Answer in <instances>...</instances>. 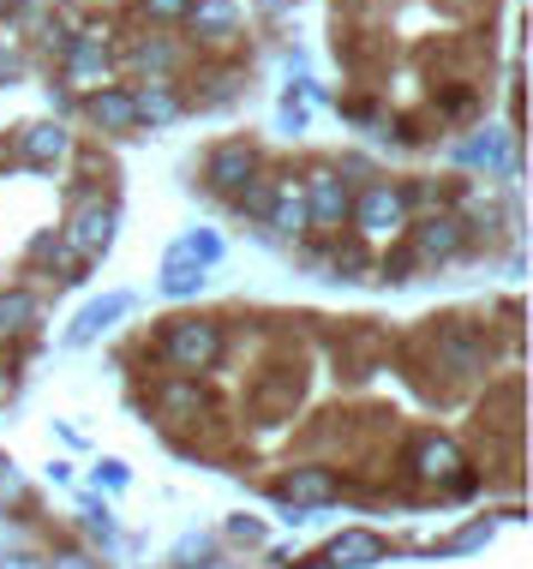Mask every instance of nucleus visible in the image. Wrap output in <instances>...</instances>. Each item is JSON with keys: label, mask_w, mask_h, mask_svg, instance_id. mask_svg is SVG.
<instances>
[{"label": "nucleus", "mask_w": 533, "mask_h": 569, "mask_svg": "<svg viewBox=\"0 0 533 569\" xmlns=\"http://www.w3.org/2000/svg\"><path fill=\"white\" fill-rule=\"evenodd\" d=\"M162 353L180 366V372H204V366H217L222 353V336L217 325H198V318H180V325L162 336Z\"/></svg>", "instance_id": "obj_1"}, {"label": "nucleus", "mask_w": 533, "mask_h": 569, "mask_svg": "<svg viewBox=\"0 0 533 569\" xmlns=\"http://www.w3.org/2000/svg\"><path fill=\"white\" fill-rule=\"evenodd\" d=\"M109 240H114V210H109V204H79V210H72L67 252H79V258H97Z\"/></svg>", "instance_id": "obj_2"}, {"label": "nucleus", "mask_w": 533, "mask_h": 569, "mask_svg": "<svg viewBox=\"0 0 533 569\" xmlns=\"http://www.w3.org/2000/svg\"><path fill=\"white\" fill-rule=\"evenodd\" d=\"M348 210L360 217L365 234H395L402 217H408V198L395 192V187H365V198H360V204H348Z\"/></svg>", "instance_id": "obj_3"}, {"label": "nucleus", "mask_w": 533, "mask_h": 569, "mask_svg": "<svg viewBox=\"0 0 533 569\" xmlns=\"http://www.w3.org/2000/svg\"><path fill=\"white\" fill-rule=\"evenodd\" d=\"M252 168H258V157L247 144H222L217 157H210V187H217V192H247L252 187Z\"/></svg>", "instance_id": "obj_4"}, {"label": "nucleus", "mask_w": 533, "mask_h": 569, "mask_svg": "<svg viewBox=\"0 0 533 569\" xmlns=\"http://www.w3.org/2000/svg\"><path fill=\"white\" fill-rule=\"evenodd\" d=\"M187 19H192L198 37L228 42V37H234V24H240V7H234V0H187Z\"/></svg>", "instance_id": "obj_5"}, {"label": "nucleus", "mask_w": 533, "mask_h": 569, "mask_svg": "<svg viewBox=\"0 0 533 569\" xmlns=\"http://www.w3.org/2000/svg\"><path fill=\"white\" fill-rule=\"evenodd\" d=\"M306 217H312V222H342V217H348V187H342V174H312V180H306Z\"/></svg>", "instance_id": "obj_6"}, {"label": "nucleus", "mask_w": 533, "mask_h": 569, "mask_svg": "<svg viewBox=\"0 0 533 569\" xmlns=\"http://www.w3.org/2000/svg\"><path fill=\"white\" fill-rule=\"evenodd\" d=\"M67 72H72V84H84V90H109V54H102V42H67Z\"/></svg>", "instance_id": "obj_7"}, {"label": "nucleus", "mask_w": 533, "mask_h": 569, "mask_svg": "<svg viewBox=\"0 0 533 569\" xmlns=\"http://www.w3.org/2000/svg\"><path fill=\"white\" fill-rule=\"evenodd\" d=\"M414 473L420 480H462V450L450 438H425L414 456Z\"/></svg>", "instance_id": "obj_8"}, {"label": "nucleus", "mask_w": 533, "mask_h": 569, "mask_svg": "<svg viewBox=\"0 0 533 569\" xmlns=\"http://www.w3.org/2000/svg\"><path fill=\"white\" fill-rule=\"evenodd\" d=\"M282 498L288 503H330V498H336V473H330V468H294L282 480Z\"/></svg>", "instance_id": "obj_9"}, {"label": "nucleus", "mask_w": 533, "mask_h": 569, "mask_svg": "<svg viewBox=\"0 0 533 569\" xmlns=\"http://www.w3.org/2000/svg\"><path fill=\"white\" fill-rule=\"evenodd\" d=\"M90 120H97L102 132H132L139 127V114H132V90H97V97H90Z\"/></svg>", "instance_id": "obj_10"}, {"label": "nucleus", "mask_w": 533, "mask_h": 569, "mask_svg": "<svg viewBox=\"0 0 533 569\" xmlns=\"http://www.w3.org/2000/svg\"><path fill=\"white\" fill-rule=\"evenodd\" d=\"M455 246H462V222H455V217H425L420 234H414V252L420 258H450Z\"/></svg>", "instance_id": "obj_11"}, {"label": "nucleus", "mask_w": 533, "mask_h": 569, "mask_svg": "<svg viewBox=\"0 0 533 569\" xmlns=\"http://www.w3.org/2000/svg\"><path fill=\"white\" fill-rule=\"evenodd\" d=\"M294 396H300V378H294V372H270V378L252 390V413H264V420H276L282 408H294Z\"/></svg>", "instance_id": "obj_12"}, {"label": "nucleus", "mask_w": 533, "mask_h": 569, "mask_svg": "<svg viewBox=\"0 0 533 569\" xmlns=\"http://www.w3.org/2000/svg\"><path fill=\"white\" fill-rule=\"evenodd\" d=\"M19 157L24 162H60V157H67V132H60V127H49V120H42V127H24L19 132Z\"/></svg>", "instance_id": "obj_13"}, {"label": "nucleus", "mask_w": 533, "mask_h": 569, "mask_svg": "<svg viewBox=\"0 0 533 569\" xmlns=\"http://www.w3.org/2000/svg\"><path fill=\"white\" fill-rule=\"evenodd\" d=\"M127 295H109V300H97V306H84V312H79V325H72V342H90V336H97V330H109L114 325V318L120 312H127Z\"/></svg>", "instance_id": "obj_14"}, {"label": "nucleus", "mask_w": 533, "mask_h": 569, "mask_svg": "<svg viewBox=\"0 0 533 569\" xmlns=\"http://www.w3.org/2000/svg\"><path fill=\"white\" fill-rule=\"evenodd\" d=\"M384 558V546H378V533H342V540H330V563H348V569H360V563H378Z\"/></svg>", "instance_id": "obj_15"}, {"label": "nucleus", "mask_w": 533, "mask_h": 569, "mask_svg": "<svg viewBox=\"0 0 533 569\" xmlns=\"http://www.w3.org/2000/svg\"><path fill=\"white\" fill-rule=\"evenodd\" d=\"M157 408L169 413V420H192V413L204 408V396H198V383L174 378V383H162V390H157Z\"/></svg>", "instance_id": "obj_16"}, {"label": "nucleus", "mask_w": 533, "mask_h": 569, "mask_svg": "<svg viewBox=\"0 0 533 569\" xmlns=\"http://www.w3.org/2000/svg\"><path fill=\"white\" fill-rule=\"evenodd\" d=\"M204 282V264H192L187 252H169V264H162V295H192V288Z\"/></svg>", "instance_id": "obj_17"}, {"label": "nucleus", "mask_w": 533, "mask_h": 569, "mask_svg": "<svg viewBox=\"0 0 533 569\" xmlns=\"http://www.w3.org/2000/svg\"><path fill=\"white\" fill-rule=\"evenodd\" d=\"M37 295H30V288H12V295H0V330H30L37 325Z\"/></svg>", "instance_id": "obj_18"}, {"label": "nucleus", "mask_w": 533, "mask_h": 569, "mask_svg": "<svg viewBox=\"0 0 533 569\" xmlns=\"http://www.w3.org/2000/svg\"><path fill=\"white\" fill-rule=\"evenodd\" d=\"M132 114H139V120H157V127H169V120L180 114V102H174L162 84H150V90H132Z\"/></svg>", "instance_id": "obj_19"}, {"label": "nucleus", "mask_w": 533, "mask_h": 569, "mask_svg": "<svg viewBox=\"0 0 533 569\" xmlns=\"http://www.w3.org/2000/svg\"><path fill=\"white\" fill-rule=\"evenodd\" d=\"M438 366H450L455 378H467V372H480V348L467 342V336H444V342H438Z\"/></svg>", "instance_id": "obj_20"}, {"label": "nucleus", "mask_w": 533, "mask_h": 569, "mask_svg": "<svg viewBox=\"0 0 533 569\" xmlns=\"http://www.w3.org/2000/svg\"><path fill=\"white\" fill-rule=\"evenodd\" d=\"M462 162H485V168H510V150H504V132H480L462 144Z\"/></svg>", "instance_id": "obj_21"}, {"label": "nucleus", "mask_w": 533, "mask_h": 569, "mask_svg": "<svg viewBox=\"0 0 533 569\" xmlns=\"http://www.w3.org/2000/svg\"><path fill=\"white\" fill-rule=\"evenodd\" d=\"M270 222H276L282 234H300V228L312 222V217H306V198H300V192H276V204H270Z\"/></svg>", "instance_id": "obj_22"}, {"label": "nucleus", "mask_w": 533, "mask_h": 569, "mask_svg": "<svg viewBox=\"0 0 533 569\" xmlns=\"http://www.w3.org/2000/svg\"><path fill=\"white\" fill-rule=\"evenodd\" d=\"M174 252H187L192 264H217V258H222V240H217V234H187Z\"/></svg>", "instance_id": "obj_23"}, {"label": "nucleus", "mask_w": 533, "mask_h": 569, "mask_svg": "<svg viewBox=\"0 0 533 569\" xmlns=\"http://www.w3.org/2000/svg\"><path fill=\"white\" fill-rule=\"evenodd\" d=\"M270 204H276V187H264V180H252L240 192V210H252V217H270Z\"/></svg>", "instance_id": "obj_24"}, {"label": "nucleus", "mask_w": 533, "mask_h": 569, "mask_svg": "<svg viewBox=\"0 0 533 569\" xmlns=\"http://www.w3.org/2000/svg\"><path fill=\"white\" fill-rule=\"evenodd\" d=\"M139 67H144V72H169V67H174V49H169V42H144V49H139Z\"/></svg>", "instance_id": "obj_25"}, {"label": "nucleus", "mask_w": 533, "mask_h": 569, "mask_svg": "<svg viewBox=\"0 0 533 569\" xmlns=\"http://www.w3.org/2000/svg\"><path fill=\"white\" fill-rule=\"evenodd\" d=\"M0 503H24V473L0 461Z\"/></svg>", "instance_id": "obj_26"}, {"label": "nucleus", "mask_w": 533, "mask_h": 569, "mask_svg": "<svg viewBox=\"0 0 533 569\" xmlns=\"http://www.w3.org/2000/svg\"><path fill=\"white\" fill-rule=\"evenodd\" d=\"M150 19H187V0H144Z\"/></svg>", "instance_id": "obj_27"}, {"label": "nucleus", "mask_w": 533, "mask_h": 569, "mask_svg": "<svg viewBox=\"0 0 533 569\" xmlns=\"http://www.w3.org/2000/svg\"><path fill=\"white\" fill-rule=\"evenodd\" d=\"M228 533H234V540H247V546H258V540H264V528H258V521H234Z\"/></svg>", "instance_id": "obj_28"}, {"label": "nucleus", "mask_w": 533, "mask_h": 569, "mask_svg": "<svg viewBox=\"0 0 533 569\" xmlns=\"http://www.w3.org/2000/svg\"><path fill=\"white\" fill-rule=\"evenodd\" d=\"M42 569H97L84 558V551H67V558H54V563H42Z\"/></svg>", "instance_id": "obj_29"}, {"label": "nucleus", "mask_w": 533, "mask_h": 569, "mask_svg": "<svg viewBox=\"0 0 533 569\" xmlns=\"http://www.w3.org/2000/svg\"><path fill=\"white\" fill-rule=\"evenodd\" d=\"M7 569H42V563L30 558V551H12V558H7Z\"/></svg>", "instance_id": "obj_30"}, {"label": "nucleus", "mask_w": 533, "mask_h": 569, "mask_svg": "<svg viewBox=\"0 0 533 569\" xmlns=\"http://www.w3.org/2000/svg\"><path fill=\"white\" fill-rule=\"evenodd\" d=\"M258 7H264V12H282V0H258Z\"/></svg>", "instance_id": "obj_31"}, {"label": "nucleus", "mask_w": 533, "mask_h": 569, "mask_svg": "<svg viewBox=\"0 0 533 569\" xmlns=\"http://www.w3.org/2000/svg\"><path fill=\"white\" fill-rule=\"evenodd\" d=\"M0 396H7V372H0Z\"/></svg>", "instance_id": "obj_32"}, {"label": "nucleus", "mask_w": 533, "mask_h": 569, "mask_svg": "<svg viewBox=\"0 0 533 569\" xmlns=\"http://www.w3.org/2000/svg\"><path fill=\"white\" fill-rule=\"evenodd\" d=\"M0 12H12V0H0Z\"/></svg>", "instance_id": "obj_33"}]
</instances>
